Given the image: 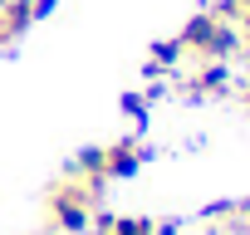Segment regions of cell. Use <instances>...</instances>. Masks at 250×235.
Instances as JSON below:
<instances>
[{"instance_id": "obj_1", "label": "cell", "mask_w": 250, "mask_h": 235, "mask_svg": "<svg viewBox=\"0 0 250 235\" xmlns=\"http://www.w3.org/2000/svg\"><path fill=\"white\" fill-rule=\"evenodd\" d=\"M98 235H172V230L143 215H98Z\"/></svg>"}, {"instance_id": "obj_2", "label": "cell", "mask_w": 250, "mask_h": 235, "mask_svg": "<svg viewBox=\"0 0 250 235\" xmlns=\"http://www.w3.org/2000/svg\"><path fill=\"white\" fill-rule=\"evenodd\" d=\"M5 39H10V35H5V25H0V44H5Z\"/></svg>"}]
</instances>
